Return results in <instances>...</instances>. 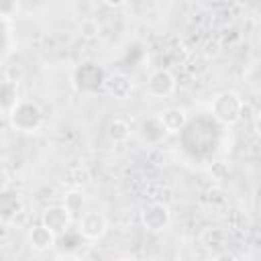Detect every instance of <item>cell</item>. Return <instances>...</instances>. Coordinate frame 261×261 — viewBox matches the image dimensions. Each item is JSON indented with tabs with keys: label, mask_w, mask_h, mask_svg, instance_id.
<instances>
[{
	"label": "cell",
	"mask_w": 261,
	"mask_h": 261,
	"mask_svg": "<svg viewBox=\"0 0 261 261\" xmlns=\"http://www.w3.org/2000/svg\"><path fill=\"white\" fill-rule=\"evenodd\" d=\"M10 126L20 133H35L43 124V110L33 100H16V104L8 110Z\"/></svg>",
	"instance_id": "6da1fadb"
},
{
	"label": "cell",
	"mask_w": 261,
	"mask_h": 261,
	"mask_svg": "<svg viewBox=\"0 0 261 261\" xmlns=\"http://www.w3.org/2000/svg\"><path fill=\"white\" fill-rule=\"evenodd\" d=\"M141 222L143 226L149 230V232H161L169 226L171 222V214H169V208L161 202H153L149 206L143 208L141 212Z\"/></svg>",
	"instance_id": "277c9868"
},
{
	"label": "cell",
	"mask_w": 261,
	"mask_h": 261,
	"mask_svg": "<svg viewBox=\"0 0 261 261\" xmlns=\"http://www.w3.org/2000/svg\"><path fill=\"white\" fill-rule=\"evenodd\" d=\"M139 135H141V139H143L147 145H157V143L163 141L165 128H163V124L159 122L157 116H151V118H145V120L141 122Z\"/></svg>",
	"instance_id": "30bf717a"
},
{
	"label": "cell",
	"mask_w": 261,
	"mask_h": 261,
	"mask_svg": "<svg viewBox=\"0 0 261 261\" xmlns=\"http://www.w3.org/2000/svg\"><path fill=\"white\" fill-rule=\"evenodd\" d=\"M18 208H20V200H18L16 194H12L8 190L0 192V218L2 220L12 218L18 212Z\"/></svg>",
	"instance_id": "4fadbf2b"
},
{
	"label": "cell",
	"mask_w": 261,
	"mask_h": 261,
	"mask_svg": "<svg viewBox=\"0 0 261 261\" xmlns=\"http://www.w3.org/2000/svg\"><path fill=\"white\" fill-rule=\"evenodd\" d=\"M106 135L112 143H124L130 137V124L124 118H112L106 126Z\"/></svg>",
	"instance_id": "7c38bea8"
},
{
	"label": "cell",
	"mask_w": 261,
	"mask_h": 261,
	"mask_svg": "<svg viewBox=\"0 0 261 261\" xmlns=\"http://www.w3.org/2000/svg\"><path fill=\"white\" fill-rule=\"evenodd\" d=\"M41 224H43L51 234L59 237V234L67 232V228H69V224H71V216H69V212H67L63 206H51V208H47V210L43 212Z\"/></svg>",
	"instance_id": "52a82bcc"
},
{
	"label": "cell",
	"mask_w": 261,
	"mask_h": 261,
	"mask_svg": "<svg viewBox=\"0 0 261 261\" xmlns=\"http://www.w3.org/2000/svg\"><path fill=\"white\" fill-rule=\"evenodd\" d=\"M102 88L114 100H128L133 94V80H130V75H126L122 71H114L104 77Z\"/></svg>",
	"instance_id": "5b68a950"
},
{
	"label": "cell",
	"mask_w": 261,
	"mask_h": 261,
	"mask_svg": "<svg viewBox=\"0 0 261 261\" xmlns=\"http://www.w3.org/2000/svg\"><path fill=\"white\" fill-rule=\"evenodd\" d=\"M118 261H137V259H135V257H120Z\"/></svg>",
	"instance_id": "ffe728a7"
},
{
	"label": "cell",
	"mask_w": 261,
	"mask_h": 261,
	"mask_svg": "<svg viewBox=\"0 0 261 261\" xmlns=\"http://www.w3.org/2000/svg\"><path fill=\"white\" fill-rule=\"evenodd\" d=\"M104 4H106V6H124V2H110V0H106Z\"/></svg>",
	"instance_id": "d6986e66"
},
{
	"label": "cell",
	"mask_w": 261,
	"mask_h": 261,
	"mask_svg": "<svg viewBox=\"0 0 261 261\" xmlns=\"http://www.w3.org/2000/svg\"><path fill=\"white\" fill-rule=\"evenodd\" d=\"M98 31H100V27H98V22H96L94 18H86V20L80 24V33H82L84 37H94Z\"/></svg>",
	"instance_id": "9a60e30c"
},
{
	"label": "cell",
	"mask_w": 261,
	"mask_h": 261,
	"mask_svg": "<svg viewBox=\"0 0 261 261\" xmlns=\"http://www.w3.org/2000/svg\"><path fill=\"white\" fill-rule=\"evenodd\" d=\"M65 261H73V259H65Z\"/></svg>",
	"instance_id": "44dd1931"
},
{
	"label": "cell",
	"mask_w": 261,
	"mask_h": 261,
	"mask_svg": "<svg viewBox=\"0 0 261 261\" xmlns=\"http://www.w3.org/2000/svg\"><path fill=\"white\" fill-rule=\"evenodd\" d=\"M18 10L14 2H0V16H12Z\"/></svg>",
	"instance_id": "2e32d148"
},
{
	"label": "cell",
	"mask_w": 261,
	"mask_h": 261,
	"mask_svg": "<svg viewBox=\"0 0 261 261\" xmlns=\"http://www.w3.org/2000/svg\"><path fill=\"white\" fill-rule=\"evenodd\" d=\"M55 239H57V237L51 234L43 224H37V226H33V228L29 230V245H31V249H35V251H39V253L51 249V247L55 245Z\"/></svg>",
	"instance_id": "8fae6325"
},
{
	"label": "cell",
	"mask_w": 261,
	"mask_h": 261,
	"mask_svg": "<svg viewBox=\"0 0 261 261\" xmlns=\"http://www.w3.org/2000/svg\"><path fill=\"white\" fill-rule=\"evenodd\" d=\"M159 122L163 124L165 133H179L186 124H188V112L179 106H171L165 108L163 112H159Z\"/></svg>",
	"instance_id": "9c48e42d"
},
{
	"label": "cell",
	"mask_w": 261,
	"mask_h": 261,
	"mask_svg": "<svg viewBox=\"0 0 261 261\" xmlns=\"http://www.w3.org/2000/svg\"><path fill=\"white\" fill-rule=\"evenodd\" d=\"M106 228H108V222H106V216L102 214V212H96V210H92V212H86V214H82L80 216V234L84 237V239H88V241H98V239H102L104 237V232H106Z\"/></svg>",
	"instance_id": "8992f818"
},
{
	"label": "cell",
	"mask_w": 261,
	"mask_h": 261,
	"mask_svg": "<svg viewBox=\"0 0 261 261\" xmlns=\"http://www.w3.org/2000/svg\"><path fill=\"white\" fill-rule=\"evenodd\" d=\"M212 261H239L237 259V255L234 253H230L228 249H224V251H218L216 255H214V259Z\"/></svg>",
	"instance_id": "e0dca14e"
},
{
	"label": "cell",
	"mask_w": 261,
	"mask_h": 261,
	"mask_svg": "<svg viewBox=\"0 0 261 261\" xmlns=\"http://www.w3.org/2000/svg\"><path fill=\"white\" fill-rule=\"evenodd\" d=\"M175 88H177L175 75L165 67L151 71L147 77V94L151 98H169L175 92Z\"/></svg>",
	"instance_id": "3957f363"
},
{
	"label": "cell",
	"mask_w": 261,
	"mask_h": 261,
	"mask_svg": "<svg viewBox=\"0 0 261 261\" xmlns=\"http://www.w3.org/2000/svg\"><path fill=\"white\" fill-rule=\"evenodd\" d=\"M8 186V173L4 169H0V192H4Z\"/></svg>",
	"instance_id": "ac0fdd59"
},
{
	"label": "cell",
	"mask_w": 261,
	"mask_h": 261,
	"mask_svg": "<svg viewBox=\"0 0 261 261\" xmlns=\"http://www.w3.org/2000/svg\"><path fill=\"white\" fill-rule=\"evenodd\" d=\"M84 202H86V200H84V194H82L80 190H69V192L63 196V208L69 212L71 218L82 212Z\"/></svg>",
	"instance_id": "5bb4252c"
},
{
	"label": "cell",
	"mask_w": 261,
	"mask_h": 261,
	"mask_svg": "<svg viewBox=\"0 0 261 261\" xmlns=\"http://www.w3.org/2000/svg\"><path fill=\"white\" fill-rule=\"evenodd\" d=\"M243 98L237 92H220L212 98L210 102V112L212 116L222 122V124H234L241 120V110H243Z\"/></svg>",
	"instance_id": "7a4b0ae2"
},
{
	"label": "cell",
	"mask_w": 261,
	"mask_h": 261,
	"mask_svg": "<svg viewBox=\"0 0 261 261\" xmlns=\"http://www.w3.org/2000/svg\"><path fill=\"white\" fill-rule=\"evenodd\" d=\"M102 82H104V73H102V69H100L98 65H94V63H84V65L77 67L75 73H73V84H75L80 90H84V92H92V90L100 88Z\"/></svg>",
	"instance_id": "ba28073f"
}]
</instances>
